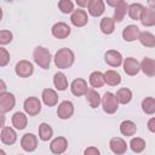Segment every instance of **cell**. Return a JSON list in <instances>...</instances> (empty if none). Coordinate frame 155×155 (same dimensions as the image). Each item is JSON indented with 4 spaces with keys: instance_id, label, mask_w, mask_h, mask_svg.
I'll return each mask as SVG.
<instances>
[{
    "instance_id": "6da1fadb",
    "label": "cell",
    "mask_w": 155,
    "mask_h": 155,
    "mask_svg": "<svg viewBox=\"0 0 155 155\" xmlns=\"http://www.w3.org/2000/svg\"><path fill=\"white\" fill-rule=\"evenodd\" d=\"M54 61V65L59 69H68L74 64L75 61V56L74 52L70 48L63 47L61 50H58L53 57Z\"/></svg>"
},
{
    "instance_id": "7a4b0ae2",
    "label": "cell",
    "mask_w": 155,
    "mask_h": 155,
    "mask_svg": "<svg viewBox=\"0 0 155 155\" xmlns=\"http://www.w3.org/2000/svg\"><path fill=\"white\" fill-rule=\"evenodd\" d=\"M33 58L34 62L42 69H48L51 63V53L50 51L44 46H38L33 51Z\"/></svg>"
},
{
    "instance_id": "3957f363",
    "label": "cell",
    "mask_w": 155,
    "mask_h": 155,
    "mask_svg": "<svg viewBox=\"0 0 155 155\" xmlns=\"http://www.w3.org/2000/svg\"><path fill=\"white\" fill-rule=\"evenodd\" d=\"M102 107L104 113L107 114H114L119 108V101L116 96L111 92H105L102 97Z\"/></svg>"
},
{
    "instance_id": "277c9868",
    "label": "cell",
    "mask_w": 155,
    "mask_h": 155,
    "mask_svg": "<svg viewBox=\"0 0 155 155\" xmlns=\"http://www.w3.org/2000/svg\"><path fill=\"white\" fill-rule=\"evenodd\" d=\"M23 108H24V111L29 115V116H35L40 113L41 110V102L39 101V98L36 97H28L25 101H24V104H23Z\"/></svg>"
},
{
    "instance_id": "5b68a950",
    "label": "cell",
    "mask_w": 155,
    "mask_h": 155,
    "mask_svg": "<svg viewBox=\"0 0 155 155\" xmlns=\"http://www.w3.org/2000/svg\"><path fill=\"white\" fill-rule=\"evenodd\" d=\"M15 71H16V74L19 78H29L33 74V71H34L33 63L29 62V61H27V59H22V61H19L16 64Z\"/></svg>"
},
{
    "instance_id": "8992f818",
    "label": "cell",
    "mask_w": 155,
    "mask_h": 155,
    "mask_svg": "<svg viewBox=\"0 0 155 155\" xmlns=\"http://www.w3.org/2000/svg\"><path fill=\"white\" fill-rule=\"evenodd\" d=\"M15 104H16V98L12 93H10V92L0 93V111H1V114H5V113L10 111L11 109H13Z\"/></svg>"
},
{
    "instance_id": "52a82bcc",
    "label": "cell",
    "mask_w": 155,
    "mask_h": 155,
    "mask_svg": "<svg viewBox=\"0 0 155 155\" xmlns=\"http://www.w3.org/2000/svg\"><path fill=\"white\" fill-rule=\"evenodd\" d=\"M51 33L54 38L57 39H65L70 35L71 33V29L70 27L64 23V22H58V23H54L52 25V29H51Z\"/></svg>"
},
{
    "instance_id": "ba28073f",
    "label": "cell",
    "mask_w": 155,
    "mask_h": 155,
    "mask_svg": "<svg viewBox=\"0 0 155 155\" xmlns=\"http://www.w3.org/2000/svg\"><path fill=\"white\" fill-rule=\"evenodd\" d=\"M122 67H124V71L130 76L137 75L139 73V70H140V63L133 57H127L124 61Z\"/></svg>"
},
{
    "instance_id": "9c48e42d",
    "label": "cell",
    "mask_w": 155,
    "mask_h": 155,
    "mask_svg": "<svg viewBox=\"0 0 155 155\" xmlns=\"http://www.w3.org/2000/svg\"><path fill=\"white\" fill-rule=\"evenodd\" d=\"M104 61H105V63L108 65H110L113 68H117V67H120L124 63L121 53L119 51H116V50H109V51H107L105 54H104Z\"/></svg>"
},
{
    "instance_id": "30bf717a",
    "label": "cell",
    "mask_w": 155,
    "mask_h": 155,
    "mask_svg": "<svg viewBox=\"0 0 155 155\" xmlns=\"http://www.w3.org/2000/svg\"><path fill=\"white\" fill-rule=\"evenodd\" d=\"M70 22L75 27H79V28L80 27H84L88 22V16H87V13H86L85 10H81V8L74 10V12L70 16Z\"/></svg>"
},
{
    "instance_id": "8fae6325",
    "label": "cell",
    "mask_w": 155,
    "mask_h": 155,
    "mask_svg": "<svg viewBox=\"0 0 155 155\" xmlns=\"http://www.w3.org/2000/svg\"><path fill=\"white\" fill-rule=\"evenodd\" d=\"M21 147L23 150L28 151V153H31L36 149L38 147V138L35 134L33 133H25L22 139H21Z\"/></svg>"
},
{
    "instance_id": "7c38bea8",
    "label": "cell",
    "mask_w": 155,
    "mask_h": 155,
    "mask_svg": "<svg viewBox=\"0 0 155 155\" xmlns=\"http://www.w3.org/2000/svg\"><path fill=\"white\" fill-rule=\"evenodd\" d=\"M67 148H68V140L65 137H56L50 143V150L56 155L63 154L67 150Z\"/></svg>"
},
{
    "instance_id": "4fadbf2b",
    "label": "cell",
    "mask_w": 155,
    "mask_h": 155,
    "mask_svg": "<svg viewBox=\"0 0 155 155\" xmlns=\"http://www.w3.org/2000/svg\"><path fill=\"white\" fill-rule=\"evenodd\" d=\"M70 90H71V93L76 97H80V96H84L87 93L88 88H87V82L81 79V78H78V79H74L71 85H70Z\"/></svg>"
},
{
    "instance_id": "5bb4252c",
    "label": "cell",
    "mask_w": 155,
    "mask_h": 155,
    "mask_svg": "<svg viewBox=\"0 0 155 155\" xmlns=\"http://www.w3.org/2000/svg\"><path fill=\"white\" fill-rule=\"evenodd\" d=\"M74 114V105L70 101H63L57 108V115L62 120L69 119Z\"/></svg>"
},
{
    "instance_id": "9a60e30c",
    "label": "cell",
    "mask_w": 155,
    "mask_h": 155,
    "mask_svg": "<svg viewBox=\"0 0 155 155\" xmlns=\"http://www.w3.org/2000/svg\"><path fill=\"white\" fill-rule=\"evenodd\" d=\"M88 13L93 17H99L104 13L105 11V4L102 0H88V6H87Z\"/></svg>"
},
{
    "instance_id": "2e32d148",
    "label": "cell",
    "mask_w": 155,
    "mask_h": 155,
    "mask_svg": "<svg viewBox=\"0 0 155 155\" xmlns=\"http://www.w3.org/2000/svg\"><path fill=\"white\" fill-rule=\"evenodd\" d=\"M109 147H110V150L116 155H122V154H125L127 151V144L120 137L111 138L110 142H109Z\"/></svg>"
},
{
    "instance_id": "e0dca14e",
    "label": "cell",
    "mask_w": 155,
    "mask_h": 155,
    "mask_svg": "<svg viewBox=\"0 0 155 155\" xmlns=\"http://www.w3.org/2000/svg\"><path fill=\"white\" fill-rule=\"evenodd\" d=\"M139 35H140V30L137 25H133V24H130L127 27L124 28L122 30V39L127 42H131V41H134L137 39H139Z\"/></svg>"
},
{
    "instance_id": "ac0fdd59",
    "label": "cell",
    "mask_w": 155,
    "mask_h": 155,
    "mask_svg": "<svg viewBox=\"0 0 155 155\" xmlns=\"http://www.w3.org/2000/svg\"><path fill=\"white\" fill-rule=\"evenodd\" d=\"M0 138H1V142L6 145H12L16 143L17 140V134L15 132L13 128L11 127H2L1 130V133H0Z\"/></svg>"
},
{
    "instance_id": "d6986e66",
    "label": "cell",
    "mask_w": 155,
    "mask_h": 155,
    "mask_svg": "<svg viewBox=\"0 0 155 155\" xmlns=\"http://www.w3.org/2000/svg\"><path fill=\"white\" fill-rule=\"evenodd\" d=\"M42 102L47 105V107H54L58 103V94L52 88H45L42 91Z\"/></svg>"
},
{
    "instance_id": "ffe728a7",
    "label": "cell",
    "mask_w": 155,
    "mask_h": 155,
    "mask_svg": "<svg viewBox=\"0 0 155 155\" xmlns=\"http://www.w3.org/2000/svg\"><path fill=\"white\" fill-rule=\"evenodd\" d=\"M142 24L144 27H153L155 25V10L150 8V7H144L142 15H140V19Z\"/></svg>"
},
{
    "instance_id": "44dd1931",
    "label": "cell",
    "mask_w": 155,
    "mask_h": 155,
    "mask_svg": "<svg viewBox=\"0 0 155 155\" xmlns=\"http://www.w3.org/2000/svg\"><path fill=\"white\" fill-rule=\"evenodd\" d=\"M140 70L147 76H154L155 75V61L149 57H144L140 62Z\"/></svg>"
},
{
    "instance_id": "7402d4cb",
    "label": "cell",
    "mask_w": 155,
    "mask_h": 155,
    "mask_svg": "<svg viewBox=\"0 0 155 155\" xmlns=\"http://www.w3.org/2000/svg\"><path fill=\"white\" fill-rule=\"evenodd\" d=\"M28 124V117L22 111H17L12 115V125L15 126V128L17 130H24L27 127Z\"/></svg>"
},
{
    "instance_id": "603a6c76",
    "label": "cell",
    "mask_w": 155,
    "mask_h": 155,
    "mask_svg": "<svg viewBox=\"0 0 155 155\" xmlns=\"http://www.w3.org/2000/svg\"><path fill=\"white\" fill-rule=\"evenodd\" d=\"M85 96H86V101H87V103L91 108L94 109V108H98L102 104V97L99 96V93L96 90H92V88L88 90Z\"/></svg>"
},
{
    "instance_id": "cb8c5ba5",
    "label": "cell",
    "mask_w": 155,
    "mask_h": 155,
    "mask_svg": "<svg viewBox=\"0 0 155 155\" xmlns=\"http://www.w3.org/2000/svg\"><path fill=\"white\" fill-rule=\"evenodd\" d=\"M120 132L126 136V137H131V136H134L136 132H137V126L133 121L131 120H125L120 124Z\"/></svg>"
},
{
    "instance_id": "d4e9b609",
    "label": "cell",
    "mask_w": 155,
    "mask_h": 155,
    "mask_svg": "<svg viewBox=\"0 0 155 155\" xmlns=\"http://www.w3.org/2000/svg\"><path fill=\"white\" fill-rule=\"evenodd\" d=\"M53 85L58 91H64L68 88V80L67 76L62 71H57L53 75Z\"/></svg>"
},
{
    "instance_id": "484cf974",
    "label": "cell",
    "mask_w": 155,
    "mask_h": 155,
    "mask_svg": "<svg viewBox=\"0 0 155 155\" xmlns=\"http://www.w3.org/2000/svg\"><path fill=\"white\" fill-rule=\"evenodd\" d=\"M99 28H101V30H102L103 34L109 35V34H111L115 30V21L111 17H104L101 21Z\"/></svg>"
},
{
    "instance_id": "4316f807",
    "label": "cell",
    "mask_w": 155,
    "mask_h": 155,
    "mask_svg": "<svg viewBox=\"0 0 155 155\" xmlns=\"http://www.w3.org/2000/svg\"><path fill=\"white\" fill-rule=\"evenodd\" d=\"M128 11V4L125 2L124 0H121V2L114 8V17L113 19L115 22H121L126 15V12Z\"/></svg>"
},
{
    "instance_id": "83f0119b",
    "label": "cell",
    "mask_w": 155,
    "mask_h": 155,
    "mask_svg": "<svg viewBox=\"0 0 155 155\" xmlns=\"http://www.w3.org/2000/svg\"><path fill=\"white\" fill-rule=\"evenodd\" d=\"M104 80L109 86H116L121 82V76L115 70H107L104 73Z\"/></svg>"
},
{
    "instance_id": "f1b7e54d",
    "label": "cell",
    "mask_w": 155,
    "mask_h": 155,
    "mask_svg": "<svg viewBox=\"0 0 155 155\" xmlns=\"http://www.w3.org/2000/svg\"><path fill=\"white\" fill-rule=\"evenodd\" d=\"M88 80H90V85H91L92 87H94V88L102 87V86L104 85V82H105V80H104V74L101 73V71H93V73H91Z\"/></svg>"
},
{
    "instance_id": "f546056e",
    "label": "cell",
    "mask_w": 155,
    "mask_h": 155,
    "mask_svg": "<svg viewBox=\"0 0 155 155\" xmlns=\"http://www.w3.org/2000/svg\"><path fill=\"white\" fill-rule=\"evenodd\" d=\"M143 10H144V6H143L142 4L134 2V4L128 5V11H127V12H128V16H130L132 19L137 21V19H140V15H142Z\"/></svg>"
},
{
    "instance_id": "4dcf8cb0",
    "label": "cell",
    "mask_w": 155,
    "mask_h": 155,
    "mask_svg": "<svg viewBox=\"0 0 155 155\" xmlns=\"http://www.w3.org/2000/svg\"><path fill=\"white\" fill-rule=\"evenodd\" d=\"M52 134H53V130L48 124H46V122L40 124V126H39V138L41 140L46 142V140L51 139Z\"/></svg>"
},
{
    "instance_id": "1f68e13d",
    "label": "cell",
    "mask_w": 155,
    "mask_h": 155,
    "mask_svg": "<svg viewBox=\"0 0 155 155\" xmlns=\"http://www.w3.org/2000/svg\"><path fill=\"white\" fill-rule=\"evenodd\" d=\"M115 96H116V98H117V101H119L120 104H127V103H130L131 99H132V92H131L130 88H126V87L120 88V90L116 92Z\"/></svg>"
},
{
    "instance_id": "d6a6232c",
    "label": "cell",
    "mask_w": 155,
    "mask_h": 155,
    "mask_svg": "<svg viewBox=\"0 0 155 155\" xmlns=\"http://www.w3.org/2000/svg\"><path fill=\"white\" fill-rule=\"evenodd\" d=\"M138 40L145 47H155V36L149 31H140Z\"/></svg>"
},
{
    "instance_id": "836d02e7",
    "label": "cell",
    "mask_w": 155,
    "mask_h": 155,
    "mask_svg": "<svg viewBox=\"0 0 155 155\" xmlns=\"http://www.w3.org/2000/svg\"><path fill=\"white\" fill-rule=\"evenodd\" d=\"M142 110L145 114H148V115L155 114V98H153V97H145L142 101Z\"/></svg>"
},
{
    "instance_id": "e575fe53",
    "label": "cell",
    "mask_w": 155,
    "mask_h": 155,
    "mask_svg": "<svg viewBox=\"0 0 155 155\" xmlns=\"http://www.w3.org/2000/svg\"><path fill=\"white\" fill-rule=\"evenodd\" d=\"M130 147H131L132 151H134V153H142L145 149V140L143 138H139V137L132 138L131 142H130Z\"/></svg>"
},
{
    "instance_id": "d590c367",
    "label": "cell",
    "mask_w": 155,
    "mask_h": 155,
    "mask_svg": "<svg viewBox=\"0 0 155 155\" xmlns=\"http://www.w3.org/2000/svg\"><path fill=\"white\" fill-rule=\"evenodd\" d=\"M58 8L62 13H70L74 12V4L70 0H61L58 1Z\"/></svg>"
},
{
    "instance_id": "8d00e7d4",
    "label": "cell",
    "mask_w": 155,
    "mask_h": 155,
    "mask_svg": "<svg viewBox=\"0 0 155 155\" xmlns=\"http://www.w3.org/2000/svg\"><path fill=\"white\" fill-rule=\"evenodd\" d=\"M12 39H13V34L10 30H6V29L0 30V44L2 46L10 44L12 41Z\"/></svg>"
},
{
    "instance_id": "74e56055",
    "label": "cell",
    "mask_w": 155,
    "mask_h": 155,
    "mask_svg": "<svg viewBox=\"0 0 155 155\" xmlns=\"http://www.w3.org/2000/svg\"><path fill=\"white\" fill-rule=\"evenodd\" d=\"M8 62H10V53L7 52L6 48L1 47V48H0V67L7 65Z\"/></svg>"
},
{
    "instance_id": "f35d334b",
    "label": "cell",
    "mask_w": 155,
    "mask_h": 155,
    "mask_svg": "<svg viewBox=\"0 0 155 155\" xmlns=\"http://www.w3.org/2000/svg\"><path fill=\"white\" fill-rule=\"evenodd\" d=\"M84 155H101V151L96 147H87L84 151Z\"/></svg>"
},
{
    "instance_id": "ab89813d",
    "label": "cell",
    "mask_w": 155,
    "mask_h": 155,
    "mask_svg": "<svg viewBox=\"0 0 155 155\" xmlns=\"http://www.w3.org/2000/svg\"><path fill=\"white\" fill-rule=\"evenodd\" d=\"M147 127H148V130H149L150 132L155 133V117L149 119V121H148V124H147Z\"/></svg>"
},
{
    "instance_id": "60d3db41",
    "label": "cell",
    "mask_w": 155,
    "mask_h": 155,
    "mask_svg": "<svg viewBox=\"0 0 155 155\" xmlns=\"http://www.w3.org/2000/svg\"><path fill=\"white\" fill-rule=\"evenodd\" d=\"M120 2H121V0H116V1H107V5H109V6H113V7L115 8V7H116V6H117Z\"/></svg>"
},
{
    "instance_id": "b9f144b4",
    "label": "cell",
    "mask_w": 155,
    "mask_h": 155,
    "mask_svg": "<svg viewBox=\"0 0 155 155\" xmlns=\"http://www.w3.org/2000/svg\"><path fill=\"white\" fill-rule=\"evenodd\" d=\"M76 5L78 6H81V7H87L88 6V1L86 0V1H80V0H78L76 1Z\"/></svg>"
},
{
    "instance_id": "7bdbcfd3",
    "label": "cell",
    "mask_w": 155,
    "mask_h": 155,
    "mask_svg": "<svg viewBox=\"0 0 155 155\" xmlns=\"http://www.w3.org/2000/svg\"><path fill=\"white\" fill-rule=\"evenodd\" d=\"M0 85H1V93H5L6 92V85H5V82H4V80H1L0 81Z\"/></svg>"
},
{
    "instance_id": "ee69618b",
    "label": "cell",
    "mask_w": 155,
    "mask_h": 155,
    "mask_svg": "<svg viewBox=\"0 0 155 155\" xmlns=\"http://www.w3.org/2000/svg\"><path fill=\"white\" fill-rule=\"evenodd\" d=\"M148 5H149V7H150V8L155 10V1H153V0H149V1H148Z\"/></svg>"
},
{
    "instance_id": "f6af8a7d",
    "label": "cell",
    "mask_w": 155,
    "mask_h": 155,
    "mask_svg": "<svg viewBox=\"0 0 155 155\" xmlns=\"http://www.w3.org/2000/svg\"><path fill=\"white\" fill-rule=\"evenodd\" d=\"M0 155H6V154H5V151H4V150H2V149H1V150H0Z\"/></svg>"
},
{
    "instance_id": "bcb514c9",
    "label": "cell",
    "mask_w": 155,
    "mask_h": 155,
    "mask_svg": "<svg viewBox=\"0 0 155 155\" xmlns=\"http://www.w3.org/2000/svg\"><path fill=\"white\" fill-rule=\"evenodd\" d=\"M19 155H22V154H19Z\"/></svg>"
}]
</instances>
